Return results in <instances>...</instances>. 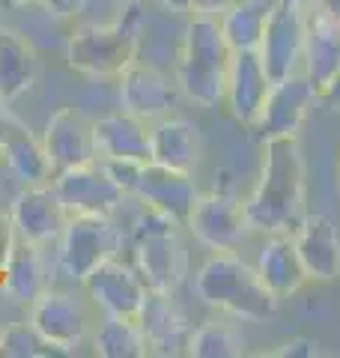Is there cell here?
I'll return each instance as SVG.
<instances>
[{"instance_id": "obj_1", "label": "cell", "mask_w": 340, "mask_h": 358, "mask_svg": "<svg viewBox=\"0 0 340 358\" xmlns=\"http://www.w3.org/2000/svg\"><path fill=\"white\" fill-rule=\"evenodd\" d=\"M308 182H304V155L299 138L266 141L263 171L251 197L245 200V215L254 233H292L304 218Z\"/></svg>"}, {"instance_id": "obj_2", "label": "cell", "mask_w": 340, "mask_h": 358, "mask_svg": "<svg viewBox=\"0 0 340 358\" xmlns=\"http://www.w3.org/2000/svg\"><path fill=\"white\" fill-rule=\"evenodd\" d=\"M194 293L203 305L239 322H266L281 305V299L257 275V266L242 260L236 251H215L197 268Z\"/></svg>"}, {"instance_id": "obj_3", "label": "cell", "mask_w": 340, "mask_h": 358, "mask_svg": "<svg viewBox=\"0 0 340 358\" xmlns=\"http://www.w3.org/2000/svg\"><path fill=\"white\" fill-rule=\"evenodd\" d=\"M233 51L221 33L218 15H191L176 60V87L194 105L215 108L227 96Z\"/></svg>"}, {"instance_id": "obj_4", "label": "cell", "mask_w": 340, "mask_h": 358, "mask_svg": "<svg viewBox=\"0 0 340 358\" xmlns=\"http://www.w3.org/2000/svg\"><path fill=\"white\" fill-rule=\"evenodd\" d=\"M138 6L129 3V13L113 24H84L78 27L66 45L69 69L87 78H120L138 60Z\"/></svg>"}, {"instance_id": "obj_5", "label": "cell", "mask_w": 340, "mask_h": 358, "mask_svg": "<svg viewBox=\"0 0 340 358\" xmlns=\"http://www.w3.org/2000/svg\"><path fill=\"white\" fill-rule=\"evenodd\" d=\"M179 224L143 206V215L132 230V257L143 284L153 293H176L191 275L188 251L176 233Z\"/></svg>"}, {"instance_id": "obj_6", "label": "cell", "mask_w": 340, "mask_h": 358, "mask_svg": "<svg viewBox=\"0 0 340 358\" xmlns=\"http://www.w3.org/2000/svg\"><path fill=\"white\" fill-rule=\"evenodd\" d=\"M122 233L111 215H69L60 236V272L84 284L101 263L120 257Z\"/></svg>"}, {"instance_id": "obj_7", "label": "cell", "mask_w": 340, "mask_h": 358, "mask_svg": "<svg viewBox=\"0 0 340 358\" xmlns=\"http://www.w3.org/2000/svg\"><path fill=\"white\" fill-rule=\"evenodd\" d=\"M316 105H320V90L304 72L278 78V81H271L260 120L254 122L257 138L263 143L275 138H299L311 108Z\"/></svg>"}, {"instance_id": "obj_8", "label": "cell", "mask_w": 340, "mask_h": 358, "mask_svg": "<svg viewBox=\"0 0 340 358\" xmlns=\"http://www.w3.org/2000/svg\"><path fill=\"white\" fill-rule=\"evenodd\" d=\"M185 227L209 251H239L254 233L245 215V200L233 192L200 194Z\"/></svg>"}, {"instance_id": "obj_9", "label": "cell", "mask_w": 340, "mask_h": 358, "mask_svg": "<svg viewBox=\"0 0 340 358\" xmlns=\"http://www.w3.org/2000/svg\"><path fill=\"white\" fill-rule=\"evenodd\" d=\"M54 188L69 215H111L129 200L126 188L111 176L108 164L99 159L57 173Z\"/></svg>"}, {"instance_id": "obj_10", "label": "cell", "mask_w": 340, "mask_h": 358, "mask_svg": "<svg viewBox=\"0 0 340 358\" xmlns=\"http://www.w3.org/2000/svg\"><path fill=\"white\" fill-rule=\"evenodd\" d=\"M132 197L143 203L146 209L158 212V215L170 218L179 227H185L191 212H194L200 200V188L194 182V173L170 171L164 164H141L138 179H134Z\"/></svg>"}, {"instance_id": "obj_11", "label": "cell", "mask_w": 340, "mask_h": 358, "mask_svg": "<svg viewBox=\"0 0 340 358\" xmlns=\"http://www.w3.org/2000/svg\"><path fill=\"white\" fill-rule=\"evenodd\" d=\"M30 322L57 352H72L84 343L90 329V313L84 299L66 289H45L30 305Z\"/></svg>"}, {"instance_id": "obj_12", "label": "cell", "mask_w": 340, "mask_h": 358, "mask_svg": "<svg viewBox=\"0 0 340 358\" xmlns=\"http://www.w3.org/2000/svg\"><path fill=\"white\" fill-rule=\"evenodd\" d=\"M42 147H45V155H48L54 176L99 159L93 122L75 108H60L48 122H45Z\"/></svg>"}, {"instance_id": "obj_13", "label": "cell", "mask_w": 340, "mask_h": 358, "mask_svg": "<svg viewBox=\"0 0 340 358\" xmlns=\"http://www.w3.org/2000/svg\"><path fill=\"white\" fill-rule=\"evenodd\" d=\"M84 289L93 299V305H99L108 317H138L150 296V287L143 284L141 272L132 263H122L120 257L90 272Z\"/></svg>"}, {"instance_id": "obj_14", "label": "cell", "mask_w": 340, "mask_h": 358, "mask_svg": "<svg viewBox=\"0 0 340 358\" xmlns=\"http://www.w3.org/2000/svg\"><path fill=\"white\" fill-rule=\"evenodd\" d=\"M299 260L308 272V281L332 284L340 278V227L323 212H304L299 227L292 230Z\"/></svg>"}, {"instance_id": "obj_15", "label": "cell", "mask_w": 340, "mask_h": 358, "mask_svg": "<svg viewBox=\"0 0 340 358\" xmlns=\"http://www.w3.org/2000/svg\"><path fill=\"white\" fill-rule=\"evenodd\" d=\"M13 224L15 233L27 242H54L63 236L66 224H69V212H66L60 194H57L54 182H42V185H27L15 200H13Z\"/></svg>"}, {"instance_id": "obj_16", "label": "cell", "mask_w": 340, "mask_h": 358, "mask_svg": "<svg viewBox=\"0 0 340 358\" xmlns=\"http://www.w3.org/2000/svg\"><path fill=\"white\" fill-rule=\"evenodd\" d=\"M138 326L146 338V350L150 355H183L188 350V338L194 326L188 322L185 310L179 308L173 293H153L146 296L138 317Z\"/></svg>"}, {"instance_id": "obj_17", "label": "cell", "mask_w": 340, "mask_h": 358, "mask_svg": "<svg viewBox=\"0 0 340 358\" xmlns=\"http://www.w3.org/2000/svg\"><path fill=\"white\" fill-rule=\"evenodd\" d=\"M269 87H271V75L266 69L263 57H260V51H233L224 102L236 122L254 129L269 96Z\"/></svg>"}, {"instance_id": "obj_18", "label": "cell", "mask_w": 340, "mask_h": 358, "mask_svg": "<svg viewBox=\"0 0 340 358\" xmlns=\"http://www.w3.org/2000/svg\"><path fill=\"white\" fill-rule=\"evenodd\" d=\"M176 84H170L164 72L155 66H146L134 60L126 72L120 75V105L122 110L141 117L146 122H155L167 117L176 105Z\"/></svg>"}, {"instance_id": "obj_19", "label": "cell", "mask_w": 340, "mask_h": 358, "mask_svg": "<svg viewBox=\"0 0 340 358\" xmlns=\"http://www.w3.org/2000/svg\"><path fill=\"white\" fill-rule=\"evenodd\" d=\"M93 134H96L99 159L134 162V164L153 162V126L146 120L129 114V110L96 120Z\"/></svg>"}, {"instance_id": "obj_20", "label": "cell", "mask_w": 340, "mask_h": 358, "mask_svg": "<svg viewBox=\"0 0 340 358\" xmlns=\"http://www.w3.org/2000/svg\"><path fill=\"white\" fill-rule=\"evenodd\" d=\"M153 162L170 171L194 173L203 162V138L188 117H162L153 122Z\"/></svg>"}, {"instance_id": "obj_21", "label": "cell", "mask_w": 340, "mask_h": 358, "mask_svg": "<svg viewBox=\"0 0 340 358\" xmlns=\"http://www.w3.org/2000/svg\"><path fill=\"white\" fill-rule=\"evenodd\" d=\"M257 275L278 299H290L308 284V272L299 260L292 233H269L257 254Z\"/></svg>"}, {"instance_id": "obj_22", "label": "cell", "mask_w": 340, "mask_h": 358, "mask_svg": "<svg viewBox=\"0 0 340 358\" xmlns=\"http://www.w3.org/2000/svg\"><path fill=\"white\" fill-rule=\"evenodd\" d=\"M340 69V21L308 6V36H304L302 72L320 90Z\"/></svg>"}, {"instance_id": "obj_23", "label": "cell", "mask_w": 340, "mask_h": 358, "mask_svg": "<svg viewBox=\"0 0 340 358\" xmlns=\"http://www.w3.org/2000/svg\"><path fill=\"white\" fill-rule=\"evenodd\" d=\"M3 293L18 305H33L48 289V272H45L42 245L15 239V248L3 266Z\"/></svg>"}, {"instance_id": "obj_24", "label": "cell", "mask_w": 340, "mask_h": 358, "mask_svg": "<svg viewBox=\"0 0 340 358\" xmlns=\"http://www.w3.org/2000/svg\"><path fill=\"white\" fill-rule=\"evenodd\" d=\"M39 54L18 36H9L0 45V99L6 105L18 102L39 81Z\"/></svg>"}, {"instance_id": "obj_25", "label": "cell", "mask_w": 340, "mask_h": 358, "mask_svg": "<svg viewBox=\"0 0 340 358\" xmlns=\"http://www.w3.org/2000/svg\"><path fill=\"white\" fill-rule=\"evenodd\" d=\"M271 0H233L218 15L230 51H257L266 30Z\"/></svg>"}, {"instance_id": "obj_26", "label": "cell", "mask_w": 340, "mask_h": 358, "mask_svg": "<svg viewBox=\"0 0 340 358\" xmlns=\"http://www.w3.org/2000/svg\"><path fill=\"white\" fill-rule=\"evenodd\" d=\"M0 155L6 159L9 171H13L18 179H24L27 185H42V182H48V179H54L42 141L33 138V131L21 120H18V126L13 129V134L6 138Z\"/></svg>"}, {"instance_id": "obj_27", "label": "cell", "mask_w": 340, "mask_h": 358, "mask_svg": "<svg viewBox=\"0 0 340 358\" xmlns=\"http://www.w3.org/2000/svg\"><path fill=\"white\" fill-rule=\"evenodd\" d=\"M93 350L101 358H143L150 355L146 338L134 317H108L93 334Z\"/></svg>"}, {"instance_id": "obj_28", "label": "cell", "mask_w": 340, "mask_h": 358, "mask_svg": "<svg viewBox=\"0 0 340 358\" xmlns=\"http://www.w3.org/2000/svg\"><path fill=\"white\" fill-rule=\"evenodd\" d=\"M248 352V341L236 322L212 320L191 331L185 355L191 358H239Z\"/></svg>"}, {"instance_id": "obj_29", "label": "cell", "mask_w": 340, "mask_h": 358, "mask_svg": "<svg viewBox=\"0 0 340 358\" xmlns=\"http://www.w3.org/2000/svg\"><path fill=\"white\" fill-rule=\"evenodd\" d=\"M57 352L54 346L39 334L33 322H9L0 331V355L3 358H45Z\"/></svg>"}, {"instance_id": "obj_30", "label": "cell", "mask_w": 340, "mask_h": 358, "mask_svg": "<svg viewBox=\"0 0 340 358\" xmlns=\"http://www.w3.org/2000/svg\"><path fill=\"white\" fill-rule=\"evenodd\" d=\"M158 3L173 9V13H188V15H221L233 0H158Z\"/></svg>"}, {"instance_id": "obj_31", "label": "cell", "mask_w": 340, "mask_h": 358, "mask_svg": "<svg viewBox=\"0 0 340 358\" xmlns=\"http://www.w3.org/2000/svg\"><path fill=\"white\" fill-rule=\"evenodd\" d=\"M15 239H18V233H15L13 215L0 209V272H3L9 254H13V248H15Z\"/></svg>"}, {"instance_id": "obj_32", "label": "cell", "mask_w": 340, "mask_h": 358, "mask_svg": "<svg viewBox=\"0 0 340 358\" xmlns=\"http://www.w3.org/2000/svg\"><path fill=\"white\" fill-rule=\"evenodd\" d=\"M271 355H281V358H296V355H302V358H313V355H320V343H316L313 338H292V341H287V343H281V350H275Z\"/></svg>"}, {"instance_id": "obj_33", "label": "cell", "mask_w": 340, "mask_h": 358, "mask_svg": "<svg viewBox=\"0 0 340 358\" xmlns=\"http://www.w3.org/2000/svg\"><path fill=\"white\" fill-rule=\"evenodd\" d=\"M320 105L332 114H340V69L320 87Z\"/></svg>"}, {"instance_id": "obj_34", "label": "cell", "mask_w": 340, "mask_h": 358, "mask_svg": "<svg viewBox=\"0 0 340 358\" xmlns=\"http://www.w3.org/2000/svg\"><path fill=\"white\" fill-rule=\"evenodd\" d=\"M54 18H72L78 13H84L87 0H39Z\"/></svg>"}, {"instance_id": "obj_35", "label": "cell", "mask_w": 340, "mask_h": 358, "mask_svg": "<svg viewBox=\"0 0 340 358\" xmlns=\"http://www.w3.org/2000/svg\"><path fill=\"white\" fill-rule=\"evenodd\" d=\"M18 126V117L9 110V105L0 99V150H3V143H6V138L13 134V129Z\"/></svg>"}, {"instance_id": "obj_36", "label": "cell", "mask_w": 340, "mask_h": 358, "mask_svg": "<svg viewBox=\"0 0 340 358\" xmlns=\"http://www.w3.org/2000/svg\"><path fill=\"white\" fill-rule=\"evenodd\" d=\"M311 9H316V13L340 21V0H311Z\"/></svg>"}, {"instance_id": "obj_37", "label": "cell", "mask_w": 340, "mask_h": 358, "mask_svg": "<svg viewBox=\"0 0 340 358\" xmlns=\"http://www.w3.org/2000/svg\"><path fill=\"white\" fill-rule=\"evenodd\" d=\"M30 3H36V0H0V6L3 9H24Z\"/></svg>"}, {"instance_id": "obj_38", "label": "cell", "mask_w": 340, "mask_h": 358, "mask_svg": "<svg viewBox=\"0 0 340 358\" xmlns=\"http://www.w3.org/2000/svg\"><path fill=\"white\" fill-rule=\"evenodd\" d=\"M9 36H13V33H9V30H6V27H0V45H3V42H6V39H9Z\"/></svg>"}, {"instance_id": "obj_39", "label": "cell", "mask_w": 340, "mask_h": 358, "mask_svg": "<svg viewBox=\"0 0 340 358\" xmlns=\"http://www.w3.org/2000/svg\"><path fill=\"white\" fill-rule=\"evenodd\" d=\"M117 3H122V6H129V3H138V0H117Z\"/></svg>"}]
</instances>
